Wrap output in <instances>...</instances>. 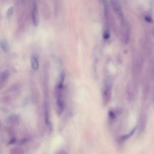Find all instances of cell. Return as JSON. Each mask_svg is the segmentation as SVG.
I'll list each match as a JSON object with an SVG mask.
<instances>
[{"label":"cell","mask_w":154,"mask_h":154,"mask_svg":"<svg viewBox=\"0 0 154 154\" xmlns=\"http://www.w3.org/2000/svg\"><path fill=\"white\" fill-rule=\"evenodd\" d=\"M65 79V73L62 72L60 74L58 82L55 88V97L56 99L57 111L58 116H60L64 109V83Z\"/></svg>","instance_id":"6da1fadb"},{"label":"cell","mask_w":154,"mask_h":154,"mask_svg":"<svg viewBox=\"0 0 154 154\" xmlns=\"http://www.w3.org/2000/svg\"><path fill=\"white\" fill-rule=\"evenodd\" d=\"M111 96V84L109 81H106L104 84L102 90V100L103 104L107 105L109 102Z\"/></svg>","instance_id":"7a4b0ae2"},{"label":"cell","mask_w":154,"mask_h":154,"mask_svg":"<svg viewBox=\"0 0 154 154\" xmlns=\"http://www.w3.org/2000/svg\"><path fill=\"white\" fill-rule=\"evenodd\" d=\"M111 6H112V8L114 13H116L117 17L119 18V20L123 25H126L123 11L122 10V8H121V6L120 5V4L116 0H112L111 1Z\"/></svg>","instance_id":"3957f363"},{"label":"cell","mask_w":154,"mask_h":154,"mask_svg":"<svg viewBox=\"0 0 154 154\" xmlns=\"http://www.w3.org/2000/svg\"><path fill=\"white\" fill-rule=\"evenodd\" d=\"M31 18H32V22L33 25L34 26H37L39 22V16H38V5L35 1H34L32 3Z\"/></svg>","instance_id":"277c9868"},{"label":"cell","mask_w":154,"mask_h":154,"mask_svg":"<svg viewBox=\"0 0 154 154\" xmlns=\"http://www.w3.org/2000/svg\"><path fill=\"white\" fill-rule=\"evenodd\" d=\"M10 75V72L9 70H5L4 71L0 76V90L5 85L8 81Z\"/></svg>","instance_id":"5b68a950"},{"label":"cell","mask_w":154,"mask_h":154,"mask_svg":"<svg viewBox=\"0 0 154 154\" xmlns=\"http://www.w3.org/2000/svg\"><path fill=\"white\" fill-rule=\"evenodd\" d=\"M31 66L32 69L34 70H37L39 69V61L38 56L35 54H33L31 55L30 58Z\"/></svg>","instance_id":"8992f818"},{"label":"cell","mask_w":154,"mask_h":154,"mask_svg":"<svg viewBox=\"0 0 154 154\" xmlns=\"http://www.w3.org/2000/svg\"><path fill=\"white\" fill-rule=\"evenodd\" d=\"M0 48L4 53H8L10 51L9 44L5 40H0Z\"/></svg>","instance_id":"52a82bcc"},{"label":"cell","mask_w":154,"mask_h":154,"mask_svg":"<svg viewBox=\"0 0 154 154\" xmlns=\"http://www.w3.org/2000/svg\"><path fill=\"white\" fill-rule=\"evenodd\" d=\"M10 154H25V150L20 147H12L10 150Z\"/></svg>","instance_id":"ba28073f"},{"label":"cell","mask_w":154,"mask_h":154,"mask_svg":"<svg viewBox=\"0 0 154 154\" xmlns=\"http://www.w3.org/2000/svg\"><path fill=\"white\" fill-rule=\"evenodd\" d=\"M19 120L17 117L16 116H11L8 119V122L11 125H14L18 123Z\"/></svg>","instance_id":"9c48e42d"},{"label":"cell","mask_w":154,"mask_h":154,"mask_svg":"<svg viewBox=\"0 0 154 154\" xmlns=\"http://www.w3.org/2000/svg\"><path fill=\"white\" fill-rule=\"evenodd\" d=\"M13 11H14V8L13 7H10V8L8 9L7 11V16L8 17H10L11 16V15L13 13Z\"/></svg>","instance_id":"30bf717a"},{"label":"cell","mask_w":154,"mask_h":154,"mask_svg":"<svg viewBox=\"0 0 154 154\" xmlns=\"http://www.w3.org/2000/svg\"><path fill=\"white\" fill-rule=\"evenodd\" d=\"M56 154H67V152L64 150H60L56 153Z\"/></svg>","instance_id":"8fae6325"},{"label":"cell","mask_w":154,"mask_h":154,"mask_svg":"<svg viewBox=\"0 0 154 154\" xmlns=\"http://www.w3.org/2000/svg\"><path fill=\"white\" fill-rule=\"evenodd\" d=\"M23 1H24V0H23Z\"/></svg>","instance_id":"7c38bea8"}]
</instances>
